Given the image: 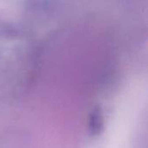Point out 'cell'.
<instances>
[{
  "label": "cell",
  "mask_w": 148,
  "mask_h": 148,
  "mask_svg": "<svg viewBox=\"0 0 148 148\" xmlns=\"http://www.w3.org/2000/svg\"><path fill=\"white\" fill-rule=\"evenodd\" d=\"M88 129L90 135L95 137L101 134L104 130V115L101 107L94 108L89 114Z\"/></svg>",
  "instance_id": "obj_1"
}]
</instances>
